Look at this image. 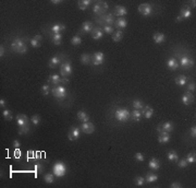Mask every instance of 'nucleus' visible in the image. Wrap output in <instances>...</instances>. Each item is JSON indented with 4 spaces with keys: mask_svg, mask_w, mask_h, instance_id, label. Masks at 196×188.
Listing matches in <instances>:
<instances>
[{
    "mask_svg": "<svg viewBox=\"0 0 196 188\" xmlns=\"http://www.w3.org/2000/svg\"><path fill=\"white\" fill-rule=\"evenodd\" d=\"M16 124L17 126L20 127V130H19V135H25V133H28L30 130V127H28V119L25 115L23 114H20L16 116Z\"/></svg>",
    "mask_w": 196,
    "mask_h": 188,
    "instance_id": "obj_1",
    "label": "nucleus"
},
{
    "mask_svg": "<svg viewBox=\"0 0 196 188\" xmlns=\"http://www.w3.org/2000/svg\"><path fill=\"white\" fill-rule=\"evenodd\" d=\"M11 47H12V49L14 50L15 53H19V54H25L27 51V47L25 43L20 39H14L12 42V44H11Z\"/></svg>",
    "mask_w": 196,
    "mask_h": 188,
    "instance_id": "obj_2",
    "label": "nucleus"
},
{
    "mask_svg": "<svg viewBox=\"0 0 196 188\" xmlns=\"http://www.w3.org/2000/svg\"><path fill=\"white\" fill-rule=\"evenodd\" d=\"M52 171H54V176L57 177L64 176L65 173H66V165H65L63 162H56L54 167H52Z\"/></svg>",
    "mask_w": 196,
    "mask_h": 188,
    "instance_id": "obj_3",
    "label": "nucleus"
},
{
    "mask_svg": "<svg viewBox=\"0 0 196 188\" xmlns=\"http://www.w3.org/2000/svg\"><path fill=\"white\" fill-rule=\"evenodd\" d=\"M114 116L119 122H126L130 118V112L126 108H117L115 113H114Z\"/></svg>",
    "mask_w": 196,
    "mask_h": 188,
    "instance_id": "obj_4",
    "label": "nucleus"
},
{
    "mask_svg": "<svg viewBox=\"0 0 196 188\" xmlns=\"http://www.w3.org/2000/svg\"><path fill=\"white\" fill-rule=\"evenodd\" d=\"M52 92V95H54L56 99L58 100H62L66 96V89L63 87V85H59V87H56L51 90Z\"/></svg>",
    "mask_w": 196,
    "mask_h": 188,
    "instance_id": "obj_5",
    "label": "nucleus"
},
{
    "mask_svg": "<svg viewBox=\"0 0 196 188\" xmlns=\"http://www.w3.org/2000/svg\"><path fill=\"white\" fill-rule=\"evenodd\" d=\"M137 10H138V12H140L141 14H143L144 17H148V16H150V14H152V7L150 6L149 3H142V5L138 6Z\"/></svg>",
    "mask_w": 196,
    "mask_h": 188,
    "instance_id": "obj_6",
    "label": "nucleus"
},
{
    "mask_svg": "<svg viewBox=\"0 0 196 188\" xmlns=\"http://www.w3.org/2000/svg\"><path fill=\"white\" fill-rule=\"evenodd\" d=\"M60 73L63 78H68L72 73V66L70 65L69 61L66 62H63L61 65V68H60Z\"/></svg>",
    "mask_w": 196,
    "mask_h": 188,
    "instance_id": "obj_7",
    "label": "nucleus"
},
{
    "mask_svg": "<svg viewBox=\"0 0 196 188\" xmlns=\"http://www.w3.org/2000/svg\"><path fill=\"white\" fill-rule=\"evenodd\" d=\"M103 60H105V56H103V54L101 51L95 53V54L93 55L92 62L94 66H100V65L103 62Z\"/></svg>",
    "mask_w": 196,
    "mask_h": 188,
    "instance_id": "obj_8",
    "label": "nucleus"
},
{
    "mask_svg": "<svg viewBox=\"0 0 196 188\" xmlns=\"http://www.w3.org/2000/svg\"><path fill=\"white\" fill-rule=\"evenodd\" d=\"M80 131H81V128L79 127H71L70 131H69V135H68V138L69 140L71 141H74L76 139L79 138V136H80Z\"/></svg>",
    "mask_w": 196,
    "mask_h": 188,
    "instance_id": "obj_9",
    "label": "nucleus"
},
{
    "mask_svg": "<svg viewBox=\"0 0 196 188\" xmlns=\"http://www.w3.org/2000/svg\"><path fill=\"white\" fill-rule=\"evenodd\" d=\"M81 130L84 133H94V130H95V126H94L91 122H83L81 126Z\"/></svg>",
    "mask_w": 196,
    "mask_h": 188,
    "instance_id": "obj_10",
    "label": "nucleus"
},
{
    "mask_svg": "<svg viewBox=\"0 0 196 188\" xmlns=\"http://www.w3.org/2000/svg\"><path fill=\"white\" fill-rule=\"evenodd\" d=\"M181 66L183 67V68H191V67L194 66V60L190 58V57H187V56H183V57H181Z\"/></svg>",
    "mask_w": 196,
    "mask_h": 188,
    "instance_id": "obj_11",
    "label": "nucleus"
},
{
    "mask_svg": "<svg viewBox=\"0 0 196 188\" xmlns=\"http://www.w3.org/2000/svg\"><path fill=\"white\" fill-rule=\"evenodd\" d=\"M193 102H194V95L191 93L190 91L185 92L183 94V96H182V103L185 104V105H190L191 103H193Z\"/></svg>",
    "mask_w": 196,
    "mask_h": 188,
    "instance_id": "obj_12",
    "label": "nucleus"
},
{
    "mask_svg": "<svg viewBox=\"0 0 196 188\" xmlns=\"http://www.w3.org/2000/svg\"><path fill=\"white\" fill-rule=\"evenodd\" d=\"M170 141V136L167 131H161L160 135L158 136V142L159 143H167Z\"/></svg>",
    "mask_w": 196,
    "mask_h": 188,
    "instance_id": "obj_13",
    "label": "nucleus"
},
{
    "mask_svg": "<svg viewBox=\"0 0 196 188\" xmlns=\"http://www.w3.org/2000/svg\"><path fill=\"white\" fill-rule=\"evenodd\" d=\"M114 13H115V16L122 18L128 14V10H126V8L123 6H117L115 7V9H114Z\"/></svg>",
    "mask_w": 196,
    "mask_h": 188,
    "instance_id": "obj_14",
    "label": "nucleus"
},
{
    "mask_svg": "<svg viewBox=\"0 0 196 188\" xmlns=\"http://www.w3.org/2000/svg\"><path fill=\"white\" fill-rule=\"evenodd\" d=\"M51 33H61L62 31L65 30V25L64 24H61V23H56L51 26Z\"/></svg>",
    "mask_w": 196,
    "mask_h": 188,
    "instance_id": "obj_15",
    "label": "nucleus"
},
{
    "mask_svg": "<svg viewBox=\"0 0 196 188\" xmlns=\"http://www.w3.org/2000/svg\"><path fill=\"white\" fill-rule=\"evenodd\" d=\"M192 16V11H191V8L189 6H185L184 8L181 9V14L180 17L182 19H189Z\"/></svg>",
    "mask_w": 196,
    "mask_h": 188,
    "instance_id": "obj_16",
    "label": "nucleus"
},
{
    "mask_svg": "<svg viewBox=\"0 0 196 188\" xmlns=\"http://www.w3.org/2000/svg\"><path fill=\"white\" fill-rule=\"evenodd\" d=\"M148 166L152 170H154V171H157V170H159V167H160V161L158 160V159H156V158H152V160L149 161Z\"/></svg>",
    "mask_w": 196,
    "mask_h": 188,
    "instance_id": "obj_17",
    "label": "nucleus"
},
{
    "mask_svg": "<svg viewBox=\"0 0 196 188\" xmlns=\"http://www.w3.org/2000/svg\"><path fill=\"white\" fill-rule=\"evenodd\" d=\"M142 113H143V115L145 116V118L149 119V118H152V115H154V110H152V107H149V106H144Z\"/></svg>",
    "mask_w": 196,
    "mask_h": 188,
    "instance_id": "obj_18",
    "label": "nucleus"
},
{
    "mask_svg": "<svg viewBox=\"0 0 196 188\" xmlns=\"http://www.w3.org/2000/svg\"><path fill=\"white\" fill-rule=\"evenodd\" d=\"M93 11L95 14H97V16H101L105 13V9H103V7H101V2H98L96 3L95 6L93 7Z\"/></svg>",
    "mask_w": 196,
    "mask_h": 188,
    "instance_id": "obj_19",
    "label": "nucleus"
},
{
    "mask_svg": "<svg viewBox=\"0 0 196 188\" xmlns=\"http://www.w3.org/2000/svg\"><path fill=\"white\" fill-rule=\"evenodd\" d=\"M61 82H62V79L58 74H52L49 77V83H51L52 85H58Z\"/></svg>",
    "mask_w": 196,
    "mask_h": 188,
    "instance_id": "obj_20",
    "label": "nucleus"
},
{
    "mask_svg": "<svg viewBox=\"0 0 196 188\" xmlns=\"http://www.w3.org/2000/svg\"><path fill=\"white\" fill-rule=\"evenodd\" d=\"M61 39H62L61 33H51V41L54 45L61 44Z\"/></svg>",
    "mask_w": 196,
    "mask_h": 188,
    "instance_id": "obj_21",
    "label": "nucleus"
},
{
    "mask_svg": "<svg viewBox=\"0 0 196 188\" xmlns=\"http://www.w3.org/2000/svg\"><path fill=\"white\" fill-rule=\"evenodd\" d=\"M92 31H93L92 22L86 21V22L83 23V25H82V32H83V33H89V32H92Z\"/></svg>",
    "mask_w": 196,
    "mask_h": 188,
    "instance_id": "obj_22",
    "label": "nucleus"
},
{
    "mask_svg": "<svg viewBox=\"0 0 196 188\" xmlns=\"http://www.w3.org/2000/svg\"><path fill=\"white\" fill-rule=\"evenodd\" d=\"M92 32H93L92 36L94 39H100L103 37V30H100V28H93Z\"/></svg>",
    "mask_w": 196,
    "mask_h": 188,
    "instance_id": "obj_23",
    "label": "nucleus"
},
{
    "mask_svg": "<svg viewBox=\"0 0 196 188\" xmlns=\"http://www.w3.org/2000/svg\"><path fill=\"white\" fill-rule=\"evenodd\" d=\"M154 42L156 44H161V43H163L164 42V35L162 33H159V32L155 33L154 34Z\"/></svg>",
    "mask_w": 196,
    "mask_h": 188,
    "instance_id": "obj_24",
    "label": "nucleus"
},
{
    "mask_svg": "<svg viewBox=\"0 0 196 188\" xmlns=\"http://www.w3.org/2000/svg\"><path fill=\"white\" fill-rule=\"evenodd\" d=\"M101 19H103V21L106 23L107 25H111V24H113L114 23L113 16H112V14H107V16H106V14H103V16H101Z\"/></svg>",
    "mask_w": 196,
    "mask_h": 188,
    "instance_id": "obj_25",
    "label": "nucleus"
},
{
    "mask_svg": "<svg viewBox=\"0 0 196 188\" xmlns=\"http://www.w3.org/2000/svg\"><path fill=\"white\" fill-rule=\"evenodd\" d=\"M60 61H61V59H60L59 56H54V57H52V58L49 60V67H50L51 69H54V67H57L59 65Z\"/></svg>",
    "mask_w": 196,
    "mask_h": 188,
    "instance_id": "obj_26",
    "label": "nucleus"
},
{
    "mask_svg": "<svg viewBox=\"0 0 196 188\" xmlns=\"http://www.w3.org/2000/svg\"><path fill=\"white\" fill-rule=\"evenodd\" d=\"M167 66H168V68L170 70H174V69H177L179 67V64H178V61L175 60L174 58H170L167 61Z\"/></svg>",
    "mask_w": 196,
    "mask_h": 188,
    "instance_id": "obj_27",
    "label": "nucleus"
},
{
    "mask_svg": "<svg viewBox=\"0 0 196 188\" xmlns=\"http://www.w3.org/2000/svg\"><path fill=\"white\" fill-rule=\"evenodd\" d=\"M158 179V175L154 174V173H147L146 177H145V182L147 183H155L157 182Z\"/></svg>",
    "mask_w": 196,
    "mask_h": 188,
    "instance_id": "obj_28",
    "label": "nucleus"
},
{
    "mask_svg": "<svg viewBox=\"0 0 196 188\" xmlns=\"http://www.w3.org/2000/svg\"><path fill=\"white\" fill-rule=\"evenodd\" d=\"M161 129H162V131L170 133V131H172V130H173V124H172L171 122H163L162 126H161Z\"/></svg>",
    "mask_w": 196,
    "mask_h": 188,
    "instance_id": "obj_29",
    "label": "nucleus"
},
{
    "mask_svg": "<svg viewBox=\"0 0 196 188\" xmlns=\"http://www.w3.org/2000/svg\"><path fill=\"white\" fill-rule=\"evenodd\" d=\"M77 118H79L80 120H82L83 122H89V117H88V115H87L84 111H80L77 113Z\"/></svg>",
    "mask_w": 196,
    "mask_h": 188,
    "instance_id": "obj_30",
    "label": "nucleus"
},
{
    "mask_svg": "<svg viewBox=\"0 0 196 188\" xmlns=\"http://www.w3.org/2000/svg\"><path fill=\"white\" fill-rule=\"evenodd\" d=\"M114 24H115V26L119 28H125L126 25H128V22H126V20L125 19H123V18H119L115 22H114Z\"/></svg>",
    "mask_w": 196,
    "mask_h": 188,
    "instance_id": "obj_31",
    "label": "nucleus"
},
{
    "mask_svg": "<svg viewBox=\"0 0 196 188\" xmlns=\"http://www.w3.org/2000/svg\"><path fill=\"white\" fill-rule=\"evenodd\" d=\"M122 37H123V33H122V31H120V30H118V31H115V32L112 33V39H113L115 43H117V42H120V41L122 39Z\"/></svg>",
    "mask_w": 196,
    "mask_h": 188,
    "instance_id": "obj_32",
    "label": "nucleus"
},
{
    "mask_svg": "<svg viewBox=\"0 0 196 188\" xmlns=\"http://www.w3.org/2000/svg\"><path fill=\"white\" fill-rule=\"evenodd\" d=\"M167 156H168V160H170V161H178L179 160V155H178V153H177V151H174V150L169 151Z\"/></svg>",
    "mask_w": 196,
    "mask_h": 188,
    "instance_id": "obj_33",
    "label": "nucleus"
},
{
    "mask_svg": "<svg viewBox=\"0 0 196 188\" xmlns=\"http://www.w3.org/2000/svg\"><path fill=\"white\" fill-rule=\"evenodd\" d=\"M187 77H185V76H180L178 79H175V83L178 84V85H180V87H183V85H185V83L187 82Z\"/></svg>",
    "mask_w": 196,
    "mask_h": 188,
    "instance_id": "obj_34",
    "label": "nucleus"
},
{
    "mask_svg": "<svg viewBox=\"0 0 196 188\" xmlns=\"http://www.w3.org/2000/svg\"><path fill=\"white\" fill-rule=\"evenodd\" d=\"M91 5V1L89 0H82L79 1V9L80 10H86L87 7Z\"/></svg>",
    "mask_w": 196,
    "mask_h": 188,
    "instance_id": "obj_35",
    "label": "nucleus"
},
{
    "mask_svg": "<svg viewBox=\"0 0 196 188\" xmlns=\"http://www.w3.org/2000/svg\"><path fill=\"white\" fill-rule=\"evenodd\" d=\"M132 105H133V107H134L135 110H138V111L144 108V104H143V102L140 100H134L132 102Z\"/></svg>",
    "mask_w": 196,
    "mask_h": 188,
    "instance_id": "obj_36",
    "label": "nucleus"
},
{
    "mask_svg": "<svg viewBox=\"0 0 196 188\" xmlns=\"http://www.w3.org/2000/svg\"><path fill=\"white\" fill-rule=\"evenodd\" d=\"M44 181L46 183H48V184H52L54 181V174H51V173H47V174H45L44 175Z\"/></svg>",
    "mask_w": 196,
    "mask_h": 188,
    "instance_id": "obj_37",
    "label": "nucleus"
},
{
    "mask_svg": "<svg viewBox=\"0 0 196 188\" xmlns=\"http://www.w3.org/2000/svg\"><path fill=\"white\" fill-rule=\"evenodd\" d=\"M195 152H190L189 154H187V156H186V162L187 163H190V164H192V163H195L196 162V156H195Z\"/></svg>",
    "mask_w": 196,
    "mask_h": 188,
    "instance_id": "obj_38",
    "label": "nucleus"
},
{
    "mask_svg": "<svg viewBox=\"0 0 196 188\" xmlns=\"http://www.w3.org/2000/svg\"><path fill=\"white\" fill-rule=\"evenodd\" d=\"M92 60V58H91V56L88 55V54H83L81 56V62L82 64H84V65H87V64H89V61Z\"/></svg>",
    "mask_w": 196,
    "mask_h": 188,
    "instance_id": "obj_39",
    "label": "nucleus"
},
{
    "mask_svg": "<svg viewBox=\"0 0 196 188\" xmlns=\"http://www.w3.org/2000/svg\"><path fill=\"white\" fill-rule=\"evenodd\" d=\"M141 116H142V113L138 110H134V111L132 112V117H133V119L135 122H138L141 119Z\"/></svg>",
    "mask_w": 196,
    "mask_h": 188,
    "instance_id": "obj_40",
    "label": "nucleus"
},
{
    "mask_svg": "<svg viewBox=\"0 0 196 188\" xmlns=\"http://www.w3.org/2000/svg\"><path fill=\"white\" fill-rule=\"evenodd\" d=\"M71 43H72V45H80L82 43V39L79 36V35H75V36L72 37Z\"/></svg>",
    "mask_w": 196,
    "mask_h": 188,
    "instance_id": "obj_41",
    "label": "nucleus"
},
{
    "mask_svg": "<svg viewBox=\"0 0 196 188\" xmlns=\"http://www.w3.org/2000/svg\"><path fill=\"white\" fill-rule=\"evenodd\" d=\"M2 115H3V117L5 118V120H12V114H11L10 111L5 110V111L2 112Z\"/></svg>",
    "mask_w": 196,
    "mask_h": 188,
    "instance_id": "obj_42",
    "label": "nucleus"
},
{
    "mask_svg": "<svg viewBox=\"0 0 196 188\" xmlns=\"http://www.w3.org/2000/svg\"><path fill=\"white\" fill-rule=\"evenodd\" d=\"M135 184L137 186H143L144 184H145V178L142 176H138L135 178Z\"/></svg>",
    "mask_w": 196,
    "mask_h": 188,
    "instance_id": "obj_43",
    "label": "nucleus"
},
{
    "mask_svg": "<svg viewBox=\"0 0 196 188\" xmlns=\"http://www.w3.org/2000/svg\"><path fill=\"white\" fill-rule=\"evenodd\" d=\"M49 91H50L49 85H47V84H44L43 87H42V94H43V95H48Z\"/></svg>",
    "mask_w": 196,
    "mask_h": 188,
    "instance_id": "obj_44",
    "label": "nucleus"
},
{
    "mask_svg": "<svg viewBox=\"0 0 196 188\" xmlns=\"http://www.w3.org/2000/svg\"><path fill=\"white\" fill-rule=\"evenodd\" d=\"M30 43H31L32 47H34V48H37V47L40 46V42H38L37 39H30Z\"/></svg>",
    "mask_w": 196,
    "mask_h": 188,
    "instance_id": "obj_45",
    "label": "nucleus"
},
{
    "mask_svg": "<svg viewBox=\"0 0 196 188\" xmlns=\"http://www.w3.org/2000/svg\"><path fill=\"white\" fill-rule=\"evenodd\" d=\"M103 32L107 34H112L113 33V28L111 25H105L103 26Z\"/></svg>",
    "mask_w": 196,
    "mask_h": 188,
    "instance_id": "obj_46",
    "label": "nucleus"
},
{
    "mask_svg": "<svg viewBox=\"0 0 196 188\" xmlns=\"http://www.w3.org/2000/svg\"><path fill=\"white\" fill-rule=\"evenodd\" d=\"M31 122H32L34 125H38V124L40 122V117L38 116V115H34V116H32V118H31Z\"/></svg>",
    "mask_w": 196,
    "mask_h": 188,
    "instance_id": "obj_47",
    "label": "nucleus"
},
{
    "mask_svg": "<svg viewBox=\"0 0 196 188\" xmlns=\"http://www.w3.org/2000/svg\"><path fill=\"white\" fill-rule=\"evenodd\" d=\"M134 158H135L136 161H138V162H143L144 161V155H143V153H140V152H137V153H135V155H134Z\"/></svg>",
    "mask_w": 196,
    "mask_h": 188,
    "instance_id": "obj_48",
    "label": "nucleus"
},
{
    "mask_svg": "<svg viewBox=\"0 0 196 188\" xmlns=\"http://www.w3.org/2000/svg\"><path fill=\"white\" fill-rule=\"evenodd\" d=\"M35 172H36V175L43 173V166H42V164H39V163L35 164Z\"/></svg>",
    "mask_w": 196,
    "mask_h": 188,
    "instance_id": "obj_49",
    "label": "nucleus"
},
{
    "mask_svg": "<svg viewBox=\"0 0 196 188\" xmlns=\"http://www.w3.org/2000/svg\"><path fill=\"white\" fill-rule=\"evenodd\" d=\"M178 165H179V167H181V168H183V167H186V166L189 165V163L186 162V160H185V159H182V160H180V161H179Z\"/></svg>",
    "mask_w": 196,
    "mask_h": 188,
    "instance_id": "obj_50",
    "label": "nucleus"
},
{
    "mask_svg": "<svg viewBox=\"0 0 196 188\" xmlns=\"http://www.w3.org/2000/svg\"><path fill=\"white\" fill-rule=\"evenodd\" d=\"M190 135H191V137H192V138H196V127L195 126L191 128Z\"/></svg>",
    "mask_w": 196,
    "mask_h": 188,
    "instance_id": "obj_51",
    "label": "nucleus"
},
{
    "mask_svg": "<svg viewBox=\"0 0 196 188\" xmlns=\"http://www.w3.org/2000/svg\"><path fill=\"white\" fill-rule=\"evenodd\" d=\"M187 89H189V91H195V89H196V85H195V83H190L189 85H187Z\"/></svg>",
    "mask_w": 196,
    "mask_h": 188,
    "instance_id": "obj_52",
    "label": "nucleus"
},
{
    "mask_svg": "<svg viewBox=\"0 0 196 188\" xmlns=\"http://www.w3.org/2000/svg\"><path fill=\"white\" fill-rule=\"evenodd\" d=\"M180 187H182V185L179 182H174L171 184V188H180Z\"/></svg>",
    "mask_w": 196,
    "mask_h": 188,
    "instance_id": "obj_53",
    "label": "nucleus"
},
{
    "mask_svg": "<svg viewBox=\"0 0 196 188\" xmlns=\"http://www.w3.org/2000/svg\"><path fill=\"white\" fill-rule=\"evenodd\" d=\"M13 147H14L15 149H19V148L21 147V143H20V141H17V140H14V141H13Z\"/></svg>",
    "mask_w": 196,
    "mask_h": 188,
    "instance_id": "obj_54",
    "label": "nucleus"
},
{
    "mask_svg": "<svg viewBox=\"0 0 196 188\" xmlns=\"http://www.w3.org/2000/svg\"><path fill=\"white\" fill-rule=\"evenodd\" d=\"M3 55H5V47L1 45V46H0V57L2 58V57H3Z\"/></svg>",
    "mask_w": 196,
    "mask_h": 188,
    "instance_id": "obj_55",
    "label": "nucleus"
},
{
    "mask_svg": "<svg viewBox=\"0 0 196 188\" xmlns=\"http://www.w3.org/2000/svg\"><path fill=\"white\" fill-rule=\"evenodd\" d=\"M15 159H19V158H21V151H19V150H16L15 151Z\"/></svg>",
    "mask_w": 196,
    "mask_h": 188,
    "instance_id": "obj_56",
    "label": "nucleus"
},
{
    "mask_svg": "<svg viewBox=\"0 0 196 188\" xmlns=\"http://www.w3.org/2000/svg\"><path fill=\"white\" fill-rule=\"evenodd\" d=\"M34 39H37L38 42H40V41L43 39V37H42V35H39V34H38V35H35V36H34Z\"/></svg>",
    "mask_w": 196,
    "mask_h": 188,
    "instance_id": "obj_57",
    "label": "nucleus"
},
{
    "mask_svg": "<svg viewBox=\"0 0 196 188\" xmlns=\"http://www.w3.org/2000/svg\"><path fill=\"white\" fill-rule=\"evenodd\" d=\"M0 106H1V107H5V100H3V99H1V100H0Z\"/></svg>",
    "mask_w": 196,
    "mask_h": 188,
    "instance_id": "obj_58",
    "label": "nucleus"
},
{
    "mask_svg": "<svg viewBox=\"0 0 196 188\" xmlns=\"http://www.w3.org/2000/svg\"><path fill=\"white\" fill-rule=\"evenodd\" d=\"M60 2H61L60 0H52V1H51V3H54V5H59Z\"/></svg>",
    "mask_w": 196,
    "mask_h": 188,
    "instance_id": "obj_59",
    "label": "nucleus"
},
{
    "mask_svg": "<svg viewBox=\"0 0 196 188\" xmlns=\"http://www.w3.org/2000/svg\"><path fill=\"white\" fill-rule=\"evenodd\" d=\"M182 20H183V19L180 17V16H178V17H177V19H175V21H177V22H181Z\"/></svg>",
    "mask_w": 196,
    "mask_h": 188,
    "instance_id": "obj_60",
    "label": "nucleus"
},
{
    "mask_svg": "<svg viewBox=\"0 0 196 188\" xmlns=\"http://www.w3.org/2000/svg\"><path fill=\"white\" fill-rule=\"evenodd\" d=\"M191 5H192V7H193V8H195V6H196V2H195V1H194V0H193V1H191Z\"/></svg>",
    "mask_w": 196,
    "mask_h": 188,
    "instance_id": "obj_61",
    "label": "nucleus"
}]
</instances>
